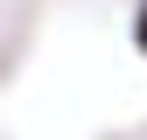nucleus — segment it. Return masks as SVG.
Returning a JSON list of instances; mask_svg holds the SVG:
<instances>
[{"label": "nucleus", "mask_w": 147, "mask_h": 140, "mask_svg": "<svg viewBox=\"0 0 147 140\" xmlns=\"http://www.w3.org/2000/svg\"><path fill=\"white\" fill-rule=\"evenodd\" d=\"M133 49H140V56H147V0H140V7H133Z\"/></svg>", "instance_id": "1"}]
</instances>
